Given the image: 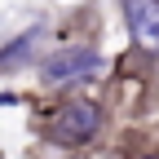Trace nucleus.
Masks as SVG:
<instances>
[{
  "mask_svg": "<svg viewBox=\"0 0 159 159\" xmlns=\"http://www.w3.org/2000/svg\"><path fill=\"white\" fill-rule=\"evenodd\" d=\"M97 128H102V111L93 102H66L49 119V137L57 146H84V142L97 137Z\"/></svg>",
  "mask_w": 159,
  "mask_h": 159,
  "instance_id": "obj_1",
  "label": "nucleus"
},
{
  "mask_svg": "<svg viewBox=\"0 0 159 159\" xmlns=\"http://www.w3.org/2000/svg\"><path fill=\"white\" fill-rule=\"evenodd\" d=\"M102 66L97 49H57L40 62V80L44 84H71V80H84Z\"/></svg>",
  "mask_w": 159,
  "mask_h": 159,
  "instance_id": "obj_2",
  "label": "nucleus"
},
{
  "mask_svg": "<svg viewBox=\"0 0 159 159\" xmlns=\"http://www.w3.org/2000/svg\"><path fill=\"white\" fill-rule=\"evenodd\" d=\"M124 22L133 44L146 53H159V0H124Z\"/></svg>",
  "mask_w": 159,
  "mask_h": 159,
  "instance_id": "obj_3",
  "label": "nucleus"
},
{
  "mask_svg": "<svg viewBox=\"0 0 159 159\" xmlns=\"http://www.w3.org/2000/svg\"><path fill=\"white\" fill-rule=\"evenodd\" d=\"M35 40H40V31H27L22 40H13V44L0 53V66H22L27 57H31V49H35Z\"/></svg>",
  "mask_w": 159,
  "mask_h": 159,
  "instance_id": "obj_4",
  "label": "nucleus"
}]
</instances>
